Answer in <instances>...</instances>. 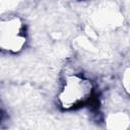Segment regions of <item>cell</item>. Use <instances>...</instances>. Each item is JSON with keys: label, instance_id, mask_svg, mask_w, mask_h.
Listing matches in <instances>:
<instances>
[{"label": "cell", "instance_id": "obj_1", "mask_svg": "<svg viewBox=\"0 0 130 130\" xmlns=\"http://www.w3.org/2000/svg\"><path fill=\"white\" fill-rule=\"evenodd\" d=\"M93 94L92 82L79 74L66 77L58 94V103L64 110H72L86 105Z\"/></svg>", "mask_w": 130, "mask_h": 130}, {"label": "cell", "instance_id": "obj_2", "mask_svg": "<svg viewBox=\"0 0 130 130\" xmlns=\"http://www.w3.org/2000/svg\"><path fill=\"white\" fill-rule=\"evenodd\" d=\"M26 30L22 19L9 15L0 19V50L16 54L26 44Z\"/></svg>", "mask_w": 130, "mask_h": 130}, {"label": "cell", "instance_id": "obj_3", "mask_svg": "<svg viewBox=\"0 0 130 130\" xmlns=\"http://www.w3.org/2000/svg\"><path fill=\"white\" fill-rule=\"evenodd\" d=\"M109 123H113L112 126H110L111 128H118V124H120V128H124V124H128V118L126 115H124L123 113H118V114H114L110 119H109Z\"/></svg>", "mask_w": 130, "mask_h": 130}, {"label": "cell", "instance_id": "obj_4", "mask_svg": "<svg viewBox=\"0 0 130 130\" xmlns=\"http://www.w3.org/2000/svg\"><path fill=\"white\" fill-rule=\"evenodd\" d=\"M129 71H130L129 68H126V70L124 71V73L122 75V84H123V86L127 92H129V80H130Z\"/></svg>", "mask_w": 130, "mask_h": 130}, {"label": "cell", "instance_id": "obj_5", "mask_svg": "<svg viewBox=\"0 0 130 130\" xmlns=\"http://www.w3.org/2000/svg\"><path fill=\"white\" fill-rule=\"evenodd\" d=\"M0 108H1V104H0Z\"/></svg>", "mask_w": 130, "mask_h": 130}]
</instances>
